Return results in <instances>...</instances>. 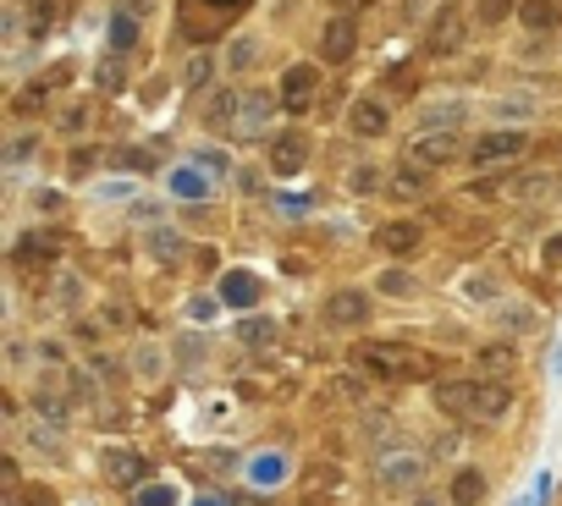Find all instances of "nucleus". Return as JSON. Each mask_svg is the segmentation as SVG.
Wrapping results in <instances>:
<instances>
[{
  "instance_id": "1",
  "label": "nucleus",
  "mask_w": 562,
  "mask_h": 506,
  "mask_svg": "<svg viewBox=\"0 0 562 506\" xmlns=\"http://www.w3.org/2000/svg\"><path fill=\"white\" fill-rule=\"evenodd\" d=\"M436 402H441V413L463 418V425H502V418L513 413V385L508 380H486V375L436 380Z\"/></svg>"
},
{
  "instance_id": "2",
  "label": "nucleus",
  "mask_w": 562,
  "mask_h": 506,
  "mask_svg": "<svg viewBox=\"0 0 562 506\" xmlns=\"http://www.w3.org/2000/svg\"><path fill=\"white\" fill-rule=\"evenodd\" d=\"M430 479V457L414 446H380L375 452V484L386 495H420Z\"/></svg>"
},
{
  "instance_id": "3",
  "label": "nucleus",
  "mask_w": 562,
  "mask_h": 506,
  "mask_svg": "<svg viewBox=\"0 0 562 506\" xmlns=\"http://www.w3.org/2000/svg\"><path fill=\"white\" fill-rule=\"evenodd\" d=\"M359 358H364V369L380 375V380H430V375H436V358H430V353L397 347V342H370Z\"/></svg>"
},
{
  "instance_id": "4",
  "label": "nucleus",
  "mask_w": 562,
  "mask_h": 506,
  "mask_svg": "<svg viewBox=\"0 0 562 506\" xmlns=\"http://www.w3.org/2000/svg\"><path fill=\"white\" fill-rule=\"evenodd\" d=\"M276 111H282V89H243V100H237V116H232V143H260L265 138V127L276 122Z\"/></svg>"
},
{
  "instance_id": "5",
  "label": "nucleus",
  "mask_w": 562,
  "mask_h": 506,
  "mask_svg": "<svg viewBox=\"0 0 562 506\" xmlns=\"http://www.w3.org/2000/svg\"><path fill=\"white\" fill-rule=\"evenodd\" d=\"M469 28H474V12H463L458 0H441L436 17L425 23V50L430 55H458L469 45Z\"/></svg>"
},
{
  "instance_id": "6",
  "label": "nucleus",
  "mask_w": 562,
  "mask_h": 506,
  "mask_svg": "<svg viewBox=\"0 0 562 506\" xmlns=\"http://www.w3.org/2000/svg\"><path fill=\"white\" fill-rule=\"evenodd\" d=\"M463 154H469V143H463L458 132H414V138L403 143V160L425 165V172H441V165H452V160H463Z\"/></svg>"
},
{
  "instance_id": "7",
  "label": "nucleus",
  "mask_w": 562,
  "mask_h": 506,
  "mask_svg": "<svg viewBox=\"0 0 562 506\" xmlns=\"http://www.w3.org/2000/svg\"><path fill=\"white\" fill-rule=\"evenodd\" d=\"M529 149V127H486V138L469 143V165H502Z\"/></svg>"
},
{
  "instance_id": "8",
  "label": "nucleus",
  "mask_w": 562,
  "mask_h": 506,
  "mask_svg": "<svg viewBox=\"0 0 562 506\" xmlns=\"http://www.w3.org/2000/svg\"><path fill=\"white\" fill-rule=\"evenodd\" d=\"M100 473H105V484L111 490H143L149 484V457L143 452H133V446H105L100 452Z\"/></svg>"
},
{
  "instance_id": "9",
  "label": "nucleus",
  "mask_w": 562,
  "mask_h": 506,
  "mask_svg": "<svg viewBox=\"0 0 562 506\" xmlns=\"http://www.w3.org/2000/svg\"><path fill=\"white\" fill-rule=\"evenodd\" d=\"M320 314H326V325H332V330H359V325H370L375 298H370L364 287H337L326 303H320Z\"/></svg>"
},
{
  "instance_id": "10",
  "label": "nucleus",
  "mask_w": 562,
  "mask_h": 506,
  "mask_svg": "<svg viewBox=\"0 0 562 506\" xmlns=\"http://www.w3.org/2000/svg\"><path fill=\"white\" fill-rule=\"evenodd\" d=\"M309 132H298V127H287V132H276L271 138V149H265V165H271V177H303L309 172Z\"/></svg>"
},
{
  "instance_id": "11",
  "label": "nucleus",
  "mask_w": 562,
  "mask_h": 506,
  "mask_svg": "<svg viewBox=\"0 0 562 506\" xmlns=\"http://www.w3.org/2000/svg\"><path fill=\"white\" fill-rule=\"evenodd\" d=\"M282 111L287 116H303L314 100H320V66H309V61H292L287 72H282Z\"/></svg>"
},
{
  "instance_id": "12",
  "label": "nucleus",
  "mask_w": 562,
  "mask_h": 506,
  "mask_svg": "<svg viewBox=\"0 0 562 506\" xmlns=\"http://www.w3.org/2000/svg\"><path fill=\"white\" fill-rule=\"evenodd\" d=\"M166 193L177 204H210L215 199V177L204 172L199 160H183V165H172V172H166Z\"/></svg>"
},
{
  "instance_id": "13",
  "label": "nucleus",
  "mask_w": 562,
  "mask_h": 506,
  "mask_svg": "<svg viewBox=\"0 0 562 506\" xmlns=\"http://www.w3.org/2000/svg\"><path fill=\"white\" fill-rule=\"evenodd\" d=\"M215 298H221V308H232V314H254L260 298H265V287H260L254 270H221Z\"/></svg>"
},
{
  "instance_id": "14",
  "label": "nucleus",
  "mask_w": 562,
  "mask_h": 506,
  "mask_svg": "<svg viewBox=\"0 0 562 506\" xmlns=\"http://www.w3.org/2000/svg\"><path fill=\"white\" fill-rule=\"evenodd\" d=\"M353 50H359V17H353V12H337L326 28H320V61L342 66V61H353Z\"/></svg>"
},
{
  "instance_id": "15",
  "label": "nucleus",
  "mask_w": 562,
  "mask_h": 506,
  "mask_svg": "<svg viewBox=\"0 0 562 506\" xmlns=\"http://www.w3.org/2000/svg\"><path fill=\"white\" fill-rule=\"evenodd\" d=\"M420 242H425V226L414 215H391V220L375 226V248L386 253V260H403V253H414Z\"/></svg>"
},
{
  "instance_id": "16",
  "label": "nucleus",
  "mask_w": 562,
  "mask_h": 506,
  "mask_svg": "<svg viewBox=\"0 0 562 506\" xmlns=\"http://www.w3.org/2000/svg\"><path fill=\"white\" fill-rule=\"evenodd\" d=\"M348 132H353V138H386V132H391V111H386L375 94H359V100L348 105Z\"/></svg>"
},
{
  "instance_id": "17",
  "label": "nucleus",
  "mask_w": 562,
  "mask_h": 506,
  "mask_svg": "<svg viewBox=\"0 0 562 506\" xmlns=\"http://www.w3.org/2000/svg\"><path fill=\"white\" fill-rule=\"evenodd\" d=\"M463 122H469L463 100H425L420 116H414V132H458Z\"/></svg>"
},
{
  "instance_id": "18",
  "label": "nucleus",
  "mask_w": 562,
  "mask_h": 506,
  "mask_svg": "<svg viewBox=\"0 0 562 506\" xmlns=\"http://www.w3.org/2000/svg\"><path fill=\"white\" fill-rule=\"evenodd\" d=\"M143 248H149V260L166 265V270H183V260H188V237L177 226H149Z\"/></svg>"
},
{
  "instance_id": "19",
  "label": "nucleus",
  "mask_w": 562,
  "mask_h": 506,
  "mask_svg": "<svg viewBox=\"0 0 562 506\" xmlns=\"http://www.w3.org/2000/svg\"><path fill=\"white\" fill-rule=\"evenodd\" d=\"M127 375H133L138 385H160V380H166V347L149 342V336H143V342H133V353H127Z\"/></svg>"
},
{
  "instance_id": "20",
  "label": "nucleus",
  "mask_w": 562,
  "mask_h": 506,
  "mask_svg": "<svg viewBox=\"0 0 562 506\" xmlns=\"http://www.w3.org/2000/svg\"><path fill=\"white\" fill-rule=\"evenodd\" d=\"M430 177H436V172L403 160V165H391V172H386V193H391V199H425V193H430Z\"/></svg>"
},
{
  "instance_id": "21",
  "label": "nucleus",
  "mask_w": 562,
  "mask_h": 506,
  "mask_svg": "<svg viewBox=\"0 0 562 506\" xmlns=\"http://www.w3.org/2000/svg\"><path fill=\"white\" fill-rule=\"evenodd\" d=\"M215 72H221V61H215L210 50H193V55L183 61V72H177V89H183V94H210Z\"/></svg>"
},
{
  "instance_id": "22",
  "label": "nucleus",
  "mask_w": 562,
  "mask_h": 506,
  "mask_svg": "<svg viewBox=\"0 0 562 506\" xmlns=\"http://www.w3.org/2000/svg\"><path fill=\"white\" fill-rule=\"evenodd\" d=\"M535 111H540V100H535V94H524V89H513V94H502V100H491V105H486V122H502V127H524Z\"/></svg>"
},
{
  "instance_id": "23",
  "label": "nucleus",
  "mask_w": 562,
  "mask_h": 506,
  "mask_svg": "<svg viewBox=\"0 0 562 506\" xmlns=\"http://www.w3.org/2000/svg\"><path fill=\"white\" fill-rule=\"evenodd\" d=\"M12 260L28 270V265H55L61 260V237L55 231H28L17 248H12Z\"/></svg>"
},
{
  "instance_id": "24",
  "label": "nucleus",
  "mask_w": 562,
  "mask_h": 506,
  "mask_svg": "<svg viewBox=\"0 0 562 506\" xmlns=\"http://www.w3.org/2000/svg\"><path fill=\"white\" fill-rule=\"evenodd\" d=\"M237 100H243V89H210V105H204V127H210V132H232Z\"/></svg>"
},
{
  "instance_id": "25",
  "label": "nucleus",
  "mask_w": 562,
  "mask_h": 506,
  "mask_svg": "<svg viewBox=\"0 0 562 506\" xmlns=\"http://www.w3.org/2000/svg\"><path fill=\"white\" fill-rule=\"evenodd\" d=\"M95 89H100V94H122V89H127V55H116V50L100 55V66H95Z\"/></svg>"
},
{
  "instance_id": "26",
  "label": "nucleus",
  "mask_w": 562,
  "mask_h": 506,
  "mask_svg": "<svg viewBox=\"0 0 562 506\" xmlns=\"http://www.w3.org/2000/svg\"><path fill=\"white\" fill-rule=\"evenodd\" d=\"M508 369H513V347H508V342H491V347H479V353H474V375L502 380Z\"/></svg>"
},
{
  "instance_id": "27",
  "label": "nucleus",
  "mask_w": 562,
  "mask_h": 506,
  "mask_svg": "<svg viewBox=\"0 0 562 506\" xmlns=\"http://www.w3.org/2000/svg\"><path fill=\"white\" fill-rule=\"evenodd\" d=\"M519 17H524V28L546 34V28L562 23V7H557V0H519Z\"/></svg>"
},
{
  "instance_id": "28",
  "label": "nucleus",
  "mask_w": 562,
  "mask_h": 506,
  "mask_svg": "<svg viewBox=\"0 0 562 506\" xmlns=\"http://www.w3.org/2000/svg\"><path fill=\"white\" fill-rule=\"evenodd\" d=\"M458 506H474V501H486V473L479 468H458L452 473V490H447Z\"/></svg>"
},
{
  "instance_id": "29",
  "label": "nucleus",
  "mask_w": 562,
  "mask_h": 506,
  "mask_svg": "<svg viewBox=\"0 0 562 506\" xmlns=\"http://www.w3.org/2000/svg\"><path fill=\"white\" fill-rule=\"evenodd\" d=\"M226 66H232V72H254V66H260V39H254V34H232Z\"/></svg>"
},
{
  "instance_id": "30",
  "label": "nucleus",
  "mask_w": 562,
  "mask_h": 506,
  "mask_svg": "<svg viewBox=\"0 0 562 506\" xmlns=\"http://www.w3.org/2000/svg\"><path fill=\"white\" fill-rule=\"evenodd\" d=\"M508 17H519V0H474V28H502Z\"/></svg>"
},
{
  "instance_id": "31",
  "label": "nucleus",
  "mask_w": 562,
  "mask_h": 506,
  "mask_svg": "<svg viewBox=\"0 0 562 506\" xmlns=\"http://www.w3.org/2000/svg\"><path fill=\"white\" fill-rule=\"evenodd\" d=\"M50 298H55V308H61V314H77V308H84V298H89V292H84V281H77L72 270H61V276H55V292H50Z\"/></svg>"
},
{
  "instance_id": "32",
  "label": "nucleus",
  "mask_w": 562,
  "mask_h": 506,
  "mask_svg": "<svg viewBox=\"0 0 562 506\" xmlns=\"http://www.w3.org/2000/svg\"><path fill=\"white\" fill-rule=\"evenodd\" d=\"M237 336H243L249 347H271V342H276V319H271V314H243Z\"/></svg>"
},
{
  "instance_id": "33",
  "label": "nucleus",
  "mask_w": 562,
  "mask_h": 506,
  "mask_svg": "<svg viewBox=\"0 0 562 506\" xmlns=\"http://www.w3.org/2000/svg\"><path fill=\"white\" fill-rule=\"evenodd\" d=\"M23 446H28V452H39V457H45V452L55 457V452H61V425H45V418H39V425H28V430H23Z\"/></svg>"
},
{
  "instance_id": "34",
  "label": "nucleus",
  "mask_w": 562,
  "mask_h": 506,
  "mask_svg": "<svg viewBox=\"0 0 562 506\" xmlns=\"http://www.w3.org/2000/svg\"><path fill=\"white\" fill-rule=\"evenodd\" d=\"M375 292H386V298H414V292H420V281H414L409 270H397V265H391V270H380Z\"/></svg>"
},
{
  "instance_id": "35",
  "label": "nucleus",
  "mask_w": 562,
  "mask_h": 506,
  "mask_svg": "<svg viewBox=\"0 0 562 506\" xmlns=\"http://www.w3.org/2000/svg\"><path fill=\"white\" fill-rule=\"evenodd\" d=\"M55 28V0H28V39H45Z\"/></svg>"
},
{
  "instance_id": "36",
  "label": "nucleus",
  "mask_w": 562,
  "mask_h": 506,
  "mask_svg": "<svg viewBox=\"0 0 562 506\" xmlns=\"http://www.w3.org/2000/svg\"><path fill=\"white\" fill-rule=\"evenodd\" d=\"M34 413H39V418H50V425H66V396L39 385V396H34Z\"/></svg>"
},
{
  "instance_id": "37",
  "label": "nucleus",
  "mask_w": 562,
  "mask_h": 506,
  "mask_svg": "<svg viewBox=\"0 0 562 506\" xmlns=\"http://www.w3.org/2000/svg\"><path fill=\"white\" fill-rule=\"evenodd\" d=\"M380 177H386L380 165H370V160H364V165H353V172H348V193H375V188H380Z\"/></svg>"
},
{
  "instance_id": "38",
  "label": "nucleus",
  "mask_w": 562,
  "mask_h": 506,
  "mask_svg": "<svg viewBox=\"0 0 562 506\" xmlns=\"http://www.w3.org/2000/svg\"><path fill=\"white\" fill-rule=\"evenodd\" d=\"M502 325H508V330H535V325H540V308H535V303H508V308H502Z\"/></svg>"
},
{
  "instance_id": "39",
  "label": "nucleus",
  "mask_w": 562,
  "mask_h": 506,
  "mask_svg": "<svg viewBox=\"0 0 562 506\" xmlns=\"http://www.w3.org/2000/svg\"><path fill=\"white\" fill-rule=\"evenodd\" d=\"M138 39V17L133 12H116V28H111V50L116 55H127V45Z\"/></svg>"
},
{
  "instance_id": "40",
  "label": "nucleus",
  "mask_w": 562,
  "mask_h": 506,
  "mask_svg": "<svg viewBox=\"0 0 562 506\" xmlns=\"http://www.w3.org/2000/svg\"><path fill=\"white\" fill-rule=\"evenodd\" d=\"M133 501H138V506H172V501H177V490H172V484H143Z\"/></svg>"
},
{
  "instance_id": "41",
  "label": "nucleus",
  "mask_w": 562,
  "mask_h": 506,
  "mask_svg": "<svg viewBox=\"0 0 562 506\" xmlns=\"http://www.w3.org/2000/svg\"><path fill=\"white\" fill-rule=\"evenodd\" d=\"M193 7H204L215 23H232L237 12H243V0H193Z\"/></svg>"
},
{
  "instance_id": "42",
  "label": "nucleus",
  "mask_w": 562,
  "mask_h": 506,
  "mask_svg": "<svg viewBox=\"0 0 562 506\" xmlns=\"http://www.w3.org/2000/svg\"><path fill=\"white\" fill-rule=\"evenodd\" d=\"M193 160H199V165H204V172H210V177H226V172H232V160H226V154H221V149H199V154H193Z\"/></svg>"
},
{
  "instance_id": "43",
  "label": "nucleus",
  "mask_w": 562,
  "mask_h": 506,
  "mask_svg": "<svg viewBox=\"0 0 562 506\" xmlns=\"http://www.w3.org/2000/svg\"><path fill=\"white\" fill-rule=\"evenodd\" d=\"M12 506H55V495H50V490H39V484H23V490L12 495Z\"/></svg>"
},
{
  "instance_id": "44",
  "label": "nucleus",
  "mask_w": 562,
  "mask_h": 506,
  "mask_svg": "<svg viewBox=\"0 0 562 506\" xmlns=\"http://www.w3.org/2000/svg\"><path fill=\"white\" fill-rule=\"evenodd\" d=\"M116 165H133V172H154V154H149V149H116Z\"/></svg>"
},
{
  "instance_id": "45",
  "label": "nucleus",
  "mask_w": 562,
  "mask_h": 506,
  "mask_svg": "<svg viewBox=\"0 0 562 506\" xmlns=\"http://www.w3.org/2000/svg\"><path fill=\"white\" fill-rule=\"evenodd\" d=\"M172 353H177V358H183V364H188V369H193V364H199V358H204V342H199V336H183V342H177V347H172Z\"/></svg>"
},
{
  "instance_id": "46",
  "label": "nucleus",
  "mask_w": 562,
  "mask_h": 506,
  "mask_svg": "<svg viewBox=\"0 0 562 506\" xmlns=\"http://www.w3.org/2000/svg\"><path fill=\"white\" fill-rule=\"evenodd\" d=\"M34 353H39V364H50V369H61V364H66V347L55 342V336H50V342H39Z\"/></svg>"
},
{
  "instance_id": "47",
  "label": "nucleus",
  "mask_w": 562,
  "mask_h": 506,
  "mask_svg": "<svg viewBox=\"0 0 562 506\" xmlns=\"http://www.w3.org/2000/svg\"><path fill=\"white\" fill-rule=\"evenodd\" d=\"M215 308H221V298H193V303H188V319L204 325V319H215Z\"/></svg>"
},
{
  "instance_id": "48",
  "label": "nucleus",
  "mask_w": 562,
  "mask_h": 506,
  "mask_svg": "<svg viewBox=\"0 0 562 506\" xmlns=\"http://www.w3.org/2000/svg\"><path fill=\"white\" fill-rule=\"evenodd\" d=\"M540 265H546V270H562V231H557V237H546V248H540Z\"/></svg>"
},
{
  "instance_id": "49",
  "label": "nucleus",
  "mask_w": 562,
  "mask_h": 506,
  "mask_svg": "<svg viewBox=\"0 0 562 506\" xmlns=\"http://www.w3.org/2000/svg\"><path fill=\"white\" fill-rule=\"evenodd\" d=\"M463 292H469L474 303H479V298H502V287H497L491 276H486V281H479V276H474V281H463Z\"/></svg>"
},
{
  "instance_id": "50",
  "label": "nucleus",
  "mask_w": 562,
  "mask_h": 506,
  "mask_svg": "<svg viewBox=\"0 0 562 506\" xmlns=\"http://www.w3.org/2000/svg\"><path fill=\"white\" fill-rule=\"evenodd\" d=\"M414 506H458V501H452V495H441V490H420V495H414Z\"/></svg>"
},
{
  "instance_id": "51",
  "label": "nucleus",
  "mask_w": 562,
  "mask_h": 506,
  "mask_svg": "<svg viewBox=\"0 0 562 506\" xmlns=\"http://www.w3.org/2000/svg\"><path fill=\"white\" fill-rule=\"evenodd\" d=\"M7 364L23 369V364H28V347H23V342H7Z\"/></svg>"
},
{
  "instance_id": "52",
  "label": "nucleus",
  "mask_w": 562,
  "mask_h": 506,
  "mask_svg": "<svg viewBox=\"0 0 562 506\" xmlns=\"http://www.w3.org/2000/svg\"><path fill=\"white\" fill-rule=\"evenodd\" d=\"M425 12H430V0H403V17H409V23H420Z\"/></svg>"
},
{
  "instance_id": "53",
  "label": "nucleus",
  "mask_w": 562,
  "mask_h": 506,
  "mask_svg": "<svg viewBox=\"0 0 562 506\" xmlns=\"http://www.w3.org/2000/svg\"><path fill=\"white\" fill-rule=\"evenodd\" d=\"M359 7H370V0H359Z\"/></svg>"
}]
</instances>
